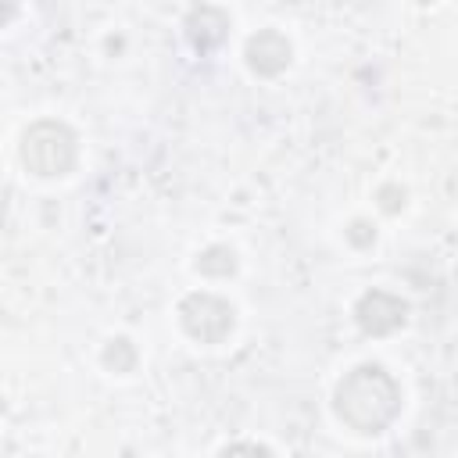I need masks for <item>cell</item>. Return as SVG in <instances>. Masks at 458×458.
Masks as SVG:
<instances>
[{
    "label": "cell",
    "instance_id": "6da1fadb",
    "mask_svg": "<svg viewBox=\"0 0 458 458\" xmlns=\"http://www.w3.org/2000/svg\"><path fill=\"white\" fill-rule=\"evenodd\" d=\"M333 411L347 429L376 437L390 429L401 411V383L383 365H358L340 379L333 394Z\"/></svg>",
    "mask_w": 458,
    "mask_h": 458
},
{
    "label": "cell",
    "instance_id": "7a4b0ae2",
    "mask_svg": "<svg viewBox=\"0 0 458 458\" xmlns=\"http://www.w3.org/2000/svg\"><path fill=\"white\" fill-rule=\"evenodd\" d=\"M75 161H79V140L64 122L43 118L21 132V165L32 175L57 179V175H68Z\"/></svg>",
    "mask_w": 458,
    "mask_h": 458
},
{
    "label": "cell",
    "instance_id": "3957f363",
    "mask_svg": "<svg viewBox=\"0 0 458 458\" xmlns=\"http://www.w3.org/2000/svg\"><path fill=\"white\" fill-rule=\"evenodd\" d=\"M179 322H182V329L193 340H200V344H222L233 333V326H236V311L218 293H190L179 304Z\"/></svg>",
    "mask_w": 458,
    "mask_h": 458
},
{
    "label": "cell",
    "instance_id": "277c9868",
    "mask_svg": "<svg viewBox=\"0 0 458 458\" xmlns=\"http://www.w3.org/2000/svg\"><path fill=\"white\" fill-rule=\"evenodd\" d=\"M354 318H358L361 333H369V336H386V333H394V329L404 326V318H408V304H404L397 293L369 290V293L358 301Z\"/></svg>",
    "mask_w": 458,
    "mask_h": 458
},
{
    "label": "cell",
    "instance_id": "5b68a950",
    "mask_svg": "<svg viewBox=\"0 0 458 458\" xmlns=\"http://www.w3.org/2000/svg\"><path fill=\"white\" fill-rule=\"evenodd\" d=\"M243 57H247V68H250L254 75L272 79V75H279V72L290 64V39H286L279 29H261V32H254V36L247 39Z\"/></svg>",
    "mask_w": 458,
    "mask_h": 458
},
{
    "label": "cell",
    "instance_id": "8992f818",
    "mask_svg": "<svg viewBox=\"0 0 458 458\" xmlns=\"http://www.w3.org/2000/svg\"><path fill=\"white\" fill-rule=\"evenodd\" d=\"M225 32H229V14H225L222 7H215V4H200V7H193V11L186 14V39H190L193 50H200V54L222 47Z\"/></svg>",
    "mask_w": 458,
    "mask_h": 458
},
{
    "label": "cell",
    "instance_id": "52a82bcc",
    "mask_svg": "<svg viewBox=\"0 0 458 458\" xmlns=\"http://www.w3.org/2000/svg\"><path fill=\"white\" fill-rule=\"evenodd\" d=\"M197 268H200L204 276H233V272H236V254H233L229 247L215 243V247H208V250L197 258Z\"/></svg>",
    "mask_w": 458,
    "mask_h": 458
},
{
    "label": "cell",
    "instance_id": "ba28073f",
    "mask_svg": "<svg viewBox=\"0 0 458 458\" xmlns=\"http://www.w3.org/2000/svg\"><path fill=\"white\" fill-rule=\"evenodd\" d=\"M104 365L114 369V372H132V365H136V347H132L125 336L111 340V344L104 347Z\"/></svg>",
    "mask_w": 458,
    "mask_h": 458
},
{
    "label": "cell",
    "instance_id": "9c48e42d",
    "mask_svg": "<svg viewBox=\"0 0 458 458\" xmlns=\"http://www.w3.org/2000/svg\"><path fill=\"white\" fill-rule=\"evenodd\" d=\"M379 200H383V211L394 215V211L404 204V190H397V186H383V190H379Z\"/></svg>",
    "mask_w": 458,
    "mask_h": 458
},
{
    "label": "cell",
    "instance_id": "30bf717a",
    "mask_svg": "<svg viewBox=\"0 0 458 458\" xmlns=\"http://www.w3.org/2000/svg\"><path fill=\"white\" fill-rule=\"evenodd\" d=\"M347 236H351V240H354V243H358V247H365V243H372V240H376V233H372V229H369V225H365V222H354V225H351V233H347Z\"/></svg>",
    "mask_w": 458,
    "mask_h": 458
},
{
    "label": "cell",
    "instance_id": "8fae6325",
    "mask_svg": "<svg viewBox=\"0 0 458 458\" xmlns=\"http://www.w3.org/2000/svg\"><path fill=\"white\" fill-rule=\"evenodd\" d=\"M18 14V0H0V25H7Z\"/></svg>",
    "mask_w": 458,
    "mask_h": 458
},
{
    "label": "cell",
    "instance_id": "7c38bea8",
    "mask_svg": "<svg viewBox=\"0 0 458 458\" xmlns=\"http://www.w3.org/2000/svg\"><path fill=\"white\" fill-rule=\"evenodd\" d=\"M225 451H268V447H258V444H233V447H225Z\"/></svg>",
    "mask_w": 458,
    "mask_h": 458
},
{
    "label": "cell",
    "instance_id": "4fadbf2b",
    "mask_svg": "<svg viewBox=\"0 0 458 458\" xmlns=\"http://www.w3.org/2000/svg\"><path fill=\"white\" fill-rule=\"evenodd\" d=\"M419 4H429V0H419Z\"/></svg>",
    "mask_w": 458,
    "mask_h": 458
}]
</instances>
